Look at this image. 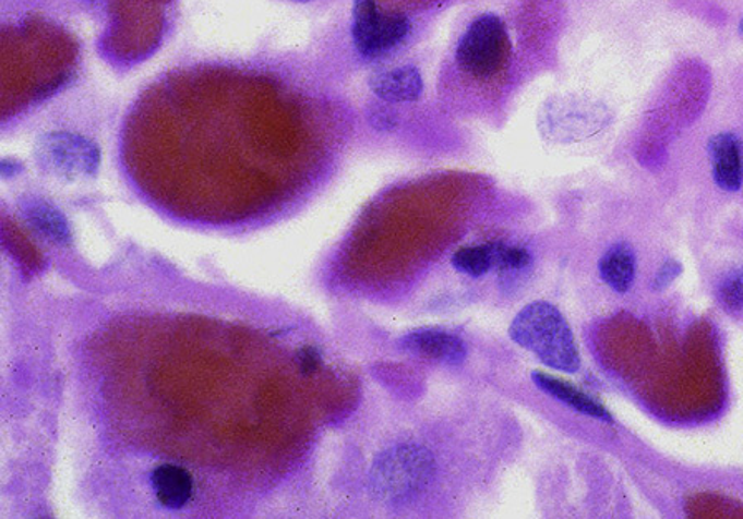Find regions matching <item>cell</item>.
<instances>
[{
    "mask_svg": "<svg viewBox=\"0 0 743 519\" xmlns=\"http://www.w3.org/2000/svg\"><path fill=\"white\" fill-rule=\"evenodd\" d=\"M719 299L729 314H743V267L720 285Z\"/></svg>",
    "mask_w": 743,
    "mask_h": 519,
    "instance_id": "9a60e30c",
    "label": "cell"
},
{
    "mask_svg": "<svg viewBox=\"0 0 743 519\" xmlns=\"http://www.w3.org/2000/svg\"><path fill=\"white\" fill-rule=\"evenodd\" d=\"M739 32H740V34H742V35H743V21H742V22H740V25H739Z\"/></svg>",
    "mask_w": 743,
    "mask_h": 519,
    "instance_id": "ffe728a7",
    "label": "cell"
},
{
    "mask_svg": "<svg viewBox=\"0 0 743 519\" xmlns=\"http://www.w3.org/2000/svg\"><path fill=\"white\" fill-rule=\"evenodd\" d=\"M369 87L375 97L387 104H407L419 100L423 80L416 67L405 65L374 73L369 79Z\"/></svg>",
    "mask_w": 743,
    "mask_h": 519,
    "instance_id": "ba28073f",
    "label": "cell"
},
{
    "mask_svg": "<svg viewBox=\"0 0 743 519\" xmlns=\"http://www.w3.org/2000/svg\"><path fill=\"white\" fill-rule=\"evenodd\" d=\"M435 471L432 454L419 445H398L372 468V488L382 502H410L430 485Z\"/></svg>",
    "mask_w": 743,
    "mask_h": 519,
    "instance_id": "7a4b0ae2",
    "label": "cell"
},
{
    "mask_svg": "<svg viewBox=\"0 0 743 519\" xmlns=\"http://www.w3.org/2000/svg\"><path fill=\"white\" fill-rule=\"evenodd\" d=\"M352 38L363 59H378L404 43L410 22L404 14L382 15L375 0H353Z\"/></svg>",
    "mask_w": 743,
    "mask_h": 519,
    "instance_id": "5b68a950",
    "label": "cell"
},
{
    "mask_svg": "<svg viewBox=\"0 0 743 519\" xmlns=\"http://www.w3.org/2000/svg\"><path fill=\"white\" fill-rule=\"evenodd\" d=\"M510 52L512 44L502 19L484 14L475 19L460 38L457 62L470 75L490 79L508 63Z\"/></svg>",
    "mask_w": 743,
    "mask_h": 519,
    "instance_id": "277c9868",
    "label": "cell"
},
{
    "mask_svg": "<svg viewBox=\"0 0 743 519\" xmlns=\"http://www.w3.org/2000/svg\"><path fill=\"white\" fill-rule=\"evenodd\" d=\"M295 2H301V4H308V2H312V0H295Z\"/></svg>",
    "mask_w": 743,
    "mask_h": 519,
    "instance_id": "d6986e66",
    "label": "cell"
},
{
    "mask_svg": "<svg viewBox=\"0 0 743 519\" xmlns=\"http://www.w3.org/2000/svg\"><path fill=\"white\" fill-rule=\"evenodd\" d=\"M19 208L27 225H31V228H34L38 234L49 239L53 244L65 246L70 243L72 236H70L69 222L56 206L38 197H25Z\"/></svg>",
    "mask_w": 743,
    "mask_h": 519,
    "instance_id": "30bf717a",
    "label": "cell"
},
{
    "mask_svg": "<svg viewBox=\"0 0 743 519\" xmlns=\"http://www.w3.org/2000/svg\"><path fill=\"white\" fill-rule=\"evenodd\" d=\"M453 269L470 277H481L494 267L493 243L462 248L452 256Z\"/></svg>",
    "mask_w": 743,
    "mask_h": 519,
    "instance_id": "4fadbf2b",
    "label": "cell"
},
{
    "mask_svg": "<svg viewBox=\"0 0 743 519\" xmlns=\"http://www.w3.org/2000/svg\"><path fill=\"white\" fill-rule=\"evenodd\" d=\"M298 364L301 369L302 374L312 375L317 372V369L322 365V355L315 347H304V349L299 350L298 353Z\"/></svg>",
    "mask_w": 743,
    "mask_h": 519,
    "instance_id": "e0dca14e",
    "label": "cell"
},
{
    "mask_svg": "<svg viewBox=\"0 0 743 519\" xmlns=\"http://www.w3.org/2000/svg\"><path fill=\"white\" fill-rule=\"evenodd\" d=\"M370 123L379 130H391L395 126V118L391 111L384 110V108H375L372 111V117H370Z\"/></svg>",
    "mask_w": 743,
    "mask_h": 519,
    "instance_id": "ac0fdd59",
    "label": "cell"
},
{
    "mask_svg": "<svg viewBox=\"0 0 743 519\" xmlns=\"http://www.w3.org/2000/svg\"><path fill=\"white\" fill-rule=\"evenodd\" d=\"M682 274V264L679 263V261L675 260H668L666 261L662 266H660V269L657 270L656 277H654L652 281V289L654 291L660 292L664 291V289H668L669 286L672 285V282L678 279L679 276Z\"/></svg>",
    "mask_w": 743,
    "mask_h": 519,
    "instance_id": "2e32d148",
    "label": "cell"
},
{
    "mask_svg": "<svg viewBox=\"0 0 743 519\" xmlns=\"http://www.w3.org/2000/svg\"><path fill=\"white\" fill-rule=\"evenodd\" d=\"M510 337L554 371L576 374L582 367L573 330L550 302L536 301L523 307L513 318Z\"/></svg>",
    "mask_w": 743,
    "mask_h": 519,
    "instance_id": "6da1fadb",
    "label": "cell"
},
{
    "mask_svg": "<svg viewBox=\"0 0 743 519\" xmlns=\"http://www.w3.org/2000/svg\"><path fill=\"white\" fill-rule=\"evenodd\" d=\"M531 378L536 387L543 390L544 394L556 398L558 402L564 403L570 409L576 410V412L583 413V415L602 420V422H612L611 413L608 412L606 407L596 402L595 398L589 397L588 394L574 387V385L560 381V378L553 377V375L544 374V372H532Z\"/></svg>",
    "mask_w": 743,
    "mask_h": 519,
    "instance_id": "9c48e42d",
    "label": "cell"
},
{
    "mask_svg": "<svg viewBox=\"0 0 743 519\" xmlns=\"http://www.w3.org/2000/svg\"><path fill=\"white\" fill-rule=\"evenodd\" d=\"M152 486L156 498L165 508H183L193 496V478L178 464L168 463L155 468Z\"/></svg>",
    "mask_w": 743,
    "mask_h": 519,
    "instance_id": "8fae6325",
    "label": "cell"
},
{
    "mask_svg": "<svg viewBox=\"0 0 743 519\" xmlns=\"http://www.w3.org/2000/svg\"><path fill=\"white\" fill-rule=\"evenodd\" d=\"M494 267L500 273H522L531 264V256L525 248L493 243Z\"/></svg>",
    "mask_w": 743,
    "mask_h": 519,
    "instance_id": "5bb4252c",
    "label": "cell"
},
{
    "mask_svg": "<svg viewBox=\"0 0 743 519\" xmlns=\"http://www.w3.org/2000/svg\"><path fill=\"white\" fill-rule=\"evenodd\" d=\"M712 177L720 190L735 193L743 184V146L735 133H719L707 145Z\"/></svg>",
    "mask_w": 743,
    "mask_h": 519,
    "instance_id": "52a82bcc",
    "label": "cell"
},
{
    "mask_svg": "<svg viewBox=\"0 0 743 519\" xmlns=\"http://www.w3.org/2000/svg\"><path fill=\"white\" fill-rule=\"evenodd\" d=\"M599 274L612 291L626 294L636 277V253L631 244H612L599 261Z\"/></svg>",
    "mask_w": 743,
    "mask_h": 519,
    "instance_id": "7c38bea8",
    "label": "cell"
},
{
    "mask_svg": "<svg viewBox=\"0 0 743 519\" xmlns=\"http://www.w3.org/2000/svg\"><path fill=\"white\" fill-rule=\"evenodd\" d=\"M405 352L446 365H460L467 359V346L457 334L439 327L410 330L398 339Z\"/></svg>",
    "mask_w": 743,
    "mask_h": 519,
    "instance_id": "8992f818",
    "label": "cell"
},
{
    "mask_svg": "<svg viewBox=\"0 0 743 519\" xmlns=\"http://www.w3.org/2000/svg\"><path fill=\"white\" fill-rule=\"evenodd\" d=\"M35 159L44 173L62 181L84 180L97 174L100 149L92 140L70 132H50L38 136Z\"/></svg>",
    "mask_w": 743,
    "mask_h": 519,
    "instance_id": "3957f363",
    "label": "cell"
}]
</instances>
